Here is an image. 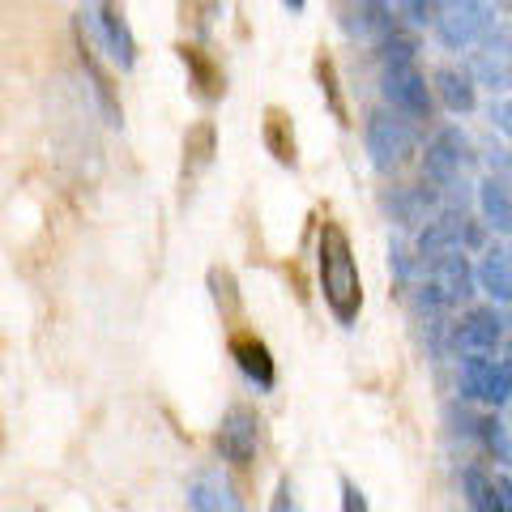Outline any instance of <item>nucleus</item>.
<instances>
[{"label":"nucleus","instance_id":"6ab92c4d","mask_svg":"<svg viewBox=\"0 0 512 512\" xmlns=\"http://www.w3.org/2000/svg\"><path fill=\"white\" fill-rule=\"evenodd\" d=\"M461 483H466V500H470L474 512H504V500H500L495 478H487L483 470H466V474H461Z\"/></svg>","mask_w":512,"mask_h":512},{"label":"nucleus","instance_id":"393cba45","mask_svg":"<svg viewBox=\"0 0 512 512\" xmlns=\"http://www.w3.org/2000/svg\"><path fill=\"white\" fill-rule=\"evenodd\" d=\"M342 512H367V500H363V491L350 483V478H342Z\"/></svg>","mask_w":512,"mask_h":512},{"label":"nucleus","instance_id":"f3484780","mask_svg":"<svg viewBox=\"0 0 512 512\" xmlns=\"http://www.w3.org/2000/svg\"><path fill=\"white\" fill-rule=\"evenodd\" d=\"M436 90L448 111H457V116H466V111H474L478 94H474V77L461 73V69H440L436 73Z\"/></svg>","mask_w":512,"mask_h":512},{"label":"nucleus","instance_id":"f8f14e48","mask_svg":"<svg viewBox=\"0 0 512 512\" xmlns=\"http://www.w3.org/2000/svg\"><path fill=\"white\" fill-rule=\"evenodd\" d=\"M500 338H504V316L495 308H470L461 316V325L453 329V342L466 355H491L500 346Z\"/></svg>","mask_w":512,"mask_h":512},{"label":"nucleus","instance_id":"c85d7f7f","mask_svg":"<svg viewBox=\"0 0 512 512\" xmlns=\"http://www.w3.org/2000/svg\"><path fill=\"white\" fill-rule=\"evenodd\" d=\"M495 487H500V500H504V512H512V478H495Z\"/></svg>","mask_w":512,"mask_h":512},{"label":"nucleus","instance_id":"a211bd4d","mask_svg":"<svg viewBox=\"0 0 512 512\" xmlns=\"http://www.w3.org/2000/svg\"><path fill=\"white\" fill-rule=\"evenodd\" d=\"M265 146L282 167H295V133H291V120L278 107L265 116Z\"/></svg>","mask_w":512,"mask_h":512},{"label":"nucleus","instance_id":"7c9ffc66","mask_svg":"<svg viewBox=\"0 0 512 512\" xmlns=\"http://www.w3.org/2000/svg\"><path fill=\"white\" fill-rule=\"evenodd\" d=\"M508 355H512V342H508Z\"/></svg>","mask_w":512,"mask_h":512},{"label":"nucleus","instance_id":"1a4fd4ad","mask_svg":"<svg viewBox=\"0 0 512 512\" xmlns=\"http://www.w3.org/2000/svg\"><path fill=\"white\" fill-rule=\"evenodd\" d=\"M256 444H261V419L244 406L227 410V419L218 427V453L227 457L231 466H248L256 457Z\"/></svg>","mask_w":512,"mask_h":512},{"label":"nucleus","instance_id":"5701e85b","mask_svg":"<svg viewBox=\"0 0 512 512\" xmlns=\"http://www.w3.org/2000/svg\"><path fill=\"white\" fill-rule=\"evenodd\" d=\"M184 64L192 69V77H197V86H201L205 99H214V94L222 90V77H218L214 64H210V60H201L197 47H184Z\"/></svg>","mask_w":512,"mask_h":512},{"label":"nucleus","instance_id":"9d476101","mask_svg":"<svg viewBox=\"0 0 512 512\" xmlns=\"http://www.w3.org/2000/svg\"><path fill=\"white\" fill-rule=\"evenodd\" d=\"M427 180L440 188H453L461 180V167H466V133L461 128H440L436 141L427 146Z\"/></svg>","mask_w":512,"mask_h":512},{"label":"nucleus","instance_id":"f257e3e1","mask_svg":"<svg viewBox=\"0 0 512 512\" xmlns=\"http://www.w3.org/2000/svg\"><path fill=\"white\" fill-rule=\"evenodd\" d=\"M320 295H325L329 312L338 316V325H355L359 308H363V282H359V265L355 252H350V235L338 222H325L320 227Z\"/></svg>","mask_w":512,"mask_h":512},{"label":"nucleus","instance_id":"c756f323","mask_svg":"<svg viewBox=\"0 0 512 512\" xmlns=\"http://www.w3.org/2000/svg\"><path fill=\"white\" fill-rule=\"evenodd\" d=\"M286 5H291V9H303V0H286Z\"/></svg>","mask_w":512,"mask_h":512},{"label":"nucleus","instance_id":"4be33fe9","mask_svg":"<svg viewBox=\"0 0 512 512\" xmlns=\"http://www.w3.org/2000/svg\"><path fill=\"white\" fill-rule=\"evenodd\" d=\"M427 210H431V192L427 188H406L393 197V214L406 222V227H414V222H427Z\"/></svg>","mask_w":512,"mask_h":512},{"label":"nucleus","instance_id":"b1692460","mask_svg":"<svg viewBox=\"0 0 512 512\" xmlns=\"http://www.w3.org/2000/svg\"><path fill=\"white\" fill-rule=\"evenodd\" d=\"M320 86H325L329 103H333V116L346 120V107H342V99H338V90H333V64H329V60H320Z\"/></svg>","mask_w":512,"mask_h":512},{"label":"nucleus","instance_id":"4468645a","mask_svg":"<svg viewBox=\"0 0 512 512\" xmlns=\"http://www.w3.org/2000/svg\"><path fill=\"white\" fill-rule=\"evenodd\" d=\"M188 508H192V512H244L235 487L222 483V478H214V474L192 478V487H188Z\"/></svg>","mask_w":512,"mask_h":512},{"label":"nucleus","instance_id":"39448f33","mask_svg":"<svg viewBox=\"0 0 512 512\" xmlns=\"http://www.w3.org/2000/svg\"><path fill=\"white\" fill-rule=\"evenodd\" d=\"M86 18H90L94 30H99L107 56L116 60L120 69H133L137 64V39H133V30H128L116 0H86Z\"/></svg>","mask_w":512,"mask_h":512},{"label":"nucleus","instance_id":"cd10ccee","mask_svg":"<svg viewBox=\"0 0 512 512\" xmlns=\"http://www.w3.org/2000/svg\"><path fill=\"white\" fill-rule=\"evenodd\" d=\"M269 512H299V504H295V487H291V483H278L274 508H269Z\"/></svg>","mask_w":512,"mask_h":512},{"label":"nucleus","instance_id":"aec40b11","mask_svg":"<svg viewBox=\"0 0 512 512\" xmlns=\"http://www.w3.org/2000/svg\"><path fill=\"white\" fill-rule=\"evenodd\" d=\"M478 436H483L487 453L500 461V466H512V431L504 419H495V414H487L483 423H478Z\"/></svg>","mask_w":512,"mask_h":512},{"label":"nucleus","instance_id":"6e6552de","mask_svg":"<svg viewBox=\"0 0 512 512\" xmlns=\"http://www.w3.org/2000/svg\"><path fill=\"white\" fill-rule=\"evenodd\" d=\"M367 154H372V167L376 171L402 167L406 154H410V128L402 120L384 116V111L367 116Z\"/></svg>","mask_w":512,"mask_h":512},{"label":"nucleus","instance_id":"7ed1b4c3","mask_svg":"<svg viewBox=\"0 0 512 512\" xmlns=\"http://www.w3.org/2000/svg\"><path fill=\"white\" fill-rule=\"evenodd\" d=\"M457 389L470 402L483 406H508L512 402V363L491 359V355H466L457 372Z\"/></svg>","mask_w":512,"mask_h":512},{"label":"nucleus","instance_id":"bb28decb","mask_svg":"<svg viewBox=\"0 0 512 512\" xmlns=\"http://www.w3.org/2000/svg\"><path fill=\"white\" fill-rule=\"evenodd\" d=\"M487 163H491V171L500 175V180H512V154H508L504 146H495V150H491V158H487Z\"/></svg>","mask_w":512,"mask_h":512},{"label":"nucleus","instance_id":"dca6fc26","mask_svg":"<svg viewBox=\"0 0 512 512\" xmlns=\"http://www.w3.org/2000/svg\"><path fill=\"white\" fill-rule=\"evenodd\" d=\"M478 205H483L487 227H495L500 235H512V188H508V180L487 175V180L478 184Z\"/></svg>","mask_w":512,"mask_h":512},{"label":"nucleus","instance_id":"423d86ee","mask_svg":"<svg viewBox=\"0 0 512 512\" xmlns=\"http://www.w3.org/2000/svg\"><path fill=\"white\" fill-rule=\"evenodd\" d=\"M384 99L410 120H431V90L419 64H384Z\"/></svg>","mask_w":512,"mask_h":512},{"label":"nucleus","instance_id":"20e7f679","mask_svg":"<svg viewBox=\"0 0 512 512\" xmlns=\"http://www.w3.org/2000/svg\"><path fill=\"white\" fill-rule=\"evenodd\" d=\"M474 282L478 274L470 269L466 252H453V256H440V261H431V274L423 282V303L427 308H461L470 295H474Z\"/></svg>","mask_w":512,"mask_h":512},{"label":"nucleus","instance_id":"412c9836","mask_svg":"<svg viewBox=\"0 0 512 512\" xmlns=\"http://www.w3.org/2000/svg\"><path fill=\"white\" fill-rule=\"evenodd\" d=\"M82 64H86V73H90V82H94V99H99L103 111H107V120L120 124V107H116V99H111V82H107V73L99 69V60H94V47L90 43H82Z\"/></svg>","mask_w":512,"mask_h":512},{"label":"nucleus","instance_id":"f03ea898","mask_svg":"<svg viewBox=\"0 0 512 512\" xmlns=\"http://www.w3.org/2000/svg\"><path fill=\"white\" fill-rule=\"evenodd\" d=\"M495 22V5L491 0H440V13H436V35L444 47H461L478 43L491 30Z\"/></svg>","mask_w":512,"mask_h":512},{"label":"nucleus","instance_id":"9b49d317","mask_svg":"<svg viewBox=\"0 0 512 512\" xmlns=\"http://www.w3.org/2000/svg\"><path fill=\"white\" fill-rule=\"evenodd\" d=\"M470 77L491 86V90L512 86V30H500V35H491L483 47H478L474 60H470Z\"/></svg>","mask_w":512,"mask_h":512},{"label":"nucleus","instance_id":"2eb2a0df","mask_svg":"<svg viewBox=\"0 0 512 512\" xmlns=\"http://www.w3.org/2000/svg\"><path fill=\"white\" fill-rule=\"evenodd\" d=\"M478 286L495 299V303H512V252L508 248H487L483 265L474 269Z\"/></svg>","mask_w":512,"mask_h":512},{"label":"nucleus","instance_id":"a878e982","mask_svg":"<svg viewBox=\"0 0 512 512\" xmlns=\"http://www.w3.org/2000/svg\"><path fill=\"white\" fill-rule=\"evenodd\" d=\"M491 120H495V128H500L504 137H512V99L491 103Z\"/></svg>","mask_w":512,"mask_h":512},{"label":"nucleus","instance_id":"ddd939ff","mask_svg":"<svg viewBox=\"0 0 512 512\" xmlns=\"http://www.w3.org/2000/svg\"><path fill=\"white\" fill-rule=\"evenodd\" d=\"M231 359L239 363V372H244L256 389H274L278 367H274V355H269V346L261 338H252V333H235L231 338Z\"/></svg>","mask_w":512,"mask_h":512},{"label":"nucleus","instance_id":"0eeeda50","mask_svg":"<svg viewBox=\"0 0 512 512\" xmlns=\"http://www.w3.org/2000/svg\"><path fill=\"white\" fill-rule=\"evenodd\" d=\"M478 244H483V231H478L470 218L448 214V218H436V222H427V227H423V235H419V256L431 265V261H440V256L466 252V248H478Z\"/></svg>","mask_w":512,"mask_h":512}]
</instances>
